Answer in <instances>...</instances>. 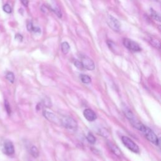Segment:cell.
<instances>
[{"instance_id": "1", "label": "cell", "mask_w": 161, "mask_h": 161, "mask_svg": "<svg viewBox=\"0 0 161 161\" xmlns=\"http://www.w3.org/2000/svg\"><path fill=\"white\" fill-rule=\"evenodd\" d=\"M123 112L125 115V117L127 118V119L129 120L130 123L132 125V126L137 129L138 130L142 132V133L145 131L146 128V126H145L143 124H142L133 115V113L127 108H124Z\"/></svg>"}, {"instance_id": "2", "label": "cell", "mask_w": 161, "mask_h": 161, "mask_svg": "<svg viewBox=\"0 0 161 161\" xmlns=\"http://www.w3.org/2000/svg\"><path fill=\"white\" fill-rule=\"evenodd\" d=\"M61 124L66 129L71 131H75L78 128V123L73 118L65 116L61 118Z\"/></svg>"}, {"instance_id": "3", "label": "cell", "mask_w": 161, "mask_h": 161, "mask_svg": "<svg viewBox=\"0 0 161 161\" xmlns=\"http://www.w3.org/2000/svg\"><path fill=\"white\" fill-rule=\"evenodd\" d=\"M122 141L124 144V145L132 152L135 153H138L140 152L139 147L129 137L126 136H123L122 137Z\"/></svg>"}, {"instance_id": "4", "label": "cell", "mask_w": 161, "mask_h": 161, "mask_svg": "<svg viewBox=\"0 0 161 161\" xmlns=\"http://www.w3.org/2000/svg\"><path fill=\"white\" fill-rule=\"evenodd\" d=\"M145 138L151 143L155 144V145H158V138L157 136L155 135V133L148 127H146V128L145 131L143 132Z\"/></svg>"}, {"instance_id": "5", "label": "cell", "mask_w": 161, "mask_h": 161, "mask_svg": "<svg viewBox=\"0 0 161 161\" xmlns=\"http://www.w3.org/2000/svg\"><path fill=\"white\" fill-rule=\"evenodd\" d=\"M81 62L83 64L84 69H86L89 71H93L95 69V64L92 59L85 55H81Z\"/></svg>"}, {"instance_id": "6", "label": "cell", "mask_w": 161, "mask_h": 161, "mask_svg": "<svg viewBox=\"0 0 161 161\" xmlns=\"http://www.w3.org/2000/svg\"><path fill=\"white\" fill-rule=\"evenodd\" d=\"M123 43L126 48H127L128 50L132 52H140L142 50L140 45L137 42L130 39L124 38Z\"/></svg>"}, {"instance_id": "7", "label": "cell", "mask_w": 161, "mask_h": 161, "mask_svg": "<svg viewBox=\"0 0 161 161\" xmlns=\"http://www.w3.org/2000/svg\"><path fill=\"white\" fill-rule=\"evenodd\" d=\"M107 23L111 29L115 32H119L121 27V24L120 22L113 17L112 15H108L107 18Z\"/></svg>"}, {"instance_id": "8", "label": "cell", "mask_w": 161, "mask_h": 161, "mask_svg": "<svg viewBox=\"0 0 161 161\" xmlns=\"http://www.w3.org/2000/svg\"><path fill=\"white\" fill-rule=\"evenodd\" d=\"M43 116L49 122L54 124H61V118H59L55 114L52 112L44 110L43 112Z\"/></svg>"}, {"instance_id": "9", "label": "cell", "mask_w": 161, "mask_h": 161, "mask_svg": "<svg viewBox=\"0 0 161 161\" xmlns=\"http://www.w3.org/2000/svg\"><path fill=\"white\" fill-rule=\"evenodd\" d=\"M4 150L6 154L12 155L15 153V147L13 143L10 140H6L4 143Z\"/></svg>"}, {"instance_id": "10", "label": "cell", "mask_w": 161, "mask_h": 161, "mask_svg": "<svg viewBox=\"0 0 161 161\" xmlns=\"http://www.w3.org/2000/svg\"><path fill=\"white\" fill-rule=\"evenodd\" d=\"M84 118L89 122H93L96 120L97 116L94 111L91 109H86L83 112Z\"/></svg>"}, {"instance_id": "11", "label": "cell", "mask_w": 161, "mask_h": 161, "mask_svg": "<svg viewBox=\"0 0 161 161\" xmlns=\"http://www.w3.org/2000/svg\"><path fill=\"white\" fill-rule=\"evenodd\" d=\"M107 146L108 147L109 149L111 150V152L113 153H114L115 155H117L118 157H121L122 152L116 145H115L113 143H112L110 141H108L107 142Z\"/></svg>"}, {"instance_id": "12", "label": "cell", "mask_w": 161, "mask_h": 161, "mask_svg": "<svg viewBox=\"0 0 161 161\" xmlns=\"http://www.w3.org/2000/svg\"><path fill=\"white\" fill-rule=\"evenodd\" d=\"M61 50L62 52L64 53V54H67V53L70 50V45L67 42H64L61 44Z\"/></svg>"}, {"instance_id": "13", "label": "cell", "mask_w": 161, "mask_h": 161, "mask_svg": "<svg viewBox=\"0 0 161 161\" xmlns=\"http://www.w3.org/2000/svg\"><path fill=\"white\" fill-rule=\"evenodd\" d=\"M30 153L32 155V156L34 158H37L39 155V151H38V148H37V147H35L34 145H33L30 147Z\"/></svg>"}, {"instance_id": "14", "label": "cell", "mask_w": 161, "mask_h": 161, "mask_svg": "<svg viewBox=\"0 0 161 161\" xmlns=\"http://www.w3.org/2000/svg\"><path fill=\"white\" fill-rule=\"evenodd\" d=\"M150 42V43L154 47L158 48V49H160V42L159 40L154 38H150L149 40Z\"/></svg>"}, {"instance_id": "15", "label": "cell", "mask_w": 161, "mask_h": 161, "mask_svg": "<svg viewBox=\"0 0 161 161\" xmlns=\"http://www.w3.org/2000/svg\"><path fill=\"white\" fill-rule=\"evenodd\" d=\"M81 81L84 84H89L91 83V78L86 74H81L80 76Z\"/></svg>"}, {"instance_id": "16", "label": "cell", "mask_w": 161, "mask_h": 161, "mask_svg": "<svg viewBox=\"0 0 161 161\" xmlns=\"http://www.w3.org/2000/svg\"><path fill=\"white\" fill-rule=\"evenodd\" d=\"M150 14H151V16L152 17V18L154 20H155L157 22H160V15L157 12H155L153 9H152V8L150 9Z\"/></svg>"}, {"instance_id": "17", "label": "cell", "mask_w": 161, "mask_h": 161, "mask_svg": "<svg viewBox=\"0 0 161 161\" xmlns=\"http://www.w3.org/2000/svg\"><path fill=\"white\" fill-rule=\"evenodd\" d=\"M6 78L7 80H8L11 83H14L15 82V75L12 72H8L6 74Z\"/></svg>"}, {"instance_id": "18", "label": "cell", "mask_w": 161, "mask_h": 161, "mask_svg": "<svg viewBox=\"0 0 161 161\" xmlns=\"http://www.w3.org/2000/svg\"><path fill=\"white\" fill-rule=\"evenodd\" d=\"M86 139L88 141V142L91 143V144H94L96 142V138H95V137L92 133H89L87 135Z\"/></svg>"}, {"instance_id": "19", "label": "cell", "mask_w": 161, "mask_h": 161, "mask_svg": "<svg viewBox=\"0 0 161 161\" xmlns=\"http://www.w3.org/2000/svg\"><path fill=\"white\" fill-rule=\"evenodd\" d=\"M107 44H108L109 48L112 50V51H116L117 50V45L112 42V40H108L107 41Z\"/></svg>"}, {"instance_id": "20", "label": "cell", "mask_w": 161, "mask_h": 161, "mask_svg": "<svg viewBox=\"0 0 161 161\" xmlns=\"http://www.w3.org/2000/svg\"><path fill=\"white\" fill-rule=\"evenodd\" d=\"M5 109H6L7 113L9 115H10V114L12 113V109H11V107H10L9 102L7 99L5 100Z\"/></svg>"}, {"instance_id": "21", "label": "cell", "mask_w": 161, "mask_h": 161, "mask_svg": "<svg viewBox=\"0 0 161 161\" xmlns=\"http://www.w3.org/2000/svg\"><path fill=\"white\" fill-rule=\"evenodd\" d=\"M3 11L7 13H11L12 12V9L8 4L5 5L3 7Z\"/></svg>"}, {"instance_id": "22", "label": "cell", "mask_w": 161, "mask_h": 161, "mask_svg": "<svg viewBox=\"0 0 161 161\" xmlns=\"http://www.w3.org/2000/svg\"><path fill=\"white\" fill-rule=\"evenodd\" d=\"M74 66L79 69H81V70H83L84 69L83 66V64L81 63V62L80 61H78V60H76L74 61Z\"/></svg>"}, {"instance_id": "23", "label": "cell", "mask_w": 161, "mask_h": 161, "mask_svg": "<svg viewBox=\"0 0 161 161\" xmlns=\"http://www.w3.org/2000/svg\"><path fill=\"white\" fill-rule=\"evenodd\" d=\"M52 11L54 12L57 16L59 17V18H61L62 17V13L61 12V10L58 8H54L52 9Z\"/></svg>"}, {"instance_id": "24", "label": "cell", "mask_w": 161, "mask_h": 161, "mask_svg": "<svg viewBox=\"0 0 161 161\" xmlns=\"http://www.w3.org/2000/svg\"><path fill=\"white\" fill-rule=\"evenodd\" d=\"M43 104L46 106V107H50L52 106V104H51V101L50 100L49 98H45L43 101Z\"/></svg>"}, {"instance_id": "25", "label": "cell", "mask_w": 161, "mask_h": 161, "mask_svg": "<svg viewBox=\"0 0 161 161\" xmlns=\"http://www.w3.org/2000/svg\"><path fill=\"white\" fill-rule=\"evenodd\" d=\"M33 24H32V22H29V23H28V24H27V30H28V31H32L33 30Z\"/></svg>"}, {"instance_id": "26", "label": "cell", "mask_w": 161, "mask_h": 161, "mask_svg": "<svg viewBox=\"0 0 161 161\" xmlns=\"http://www.w3.org/2000/svg\"><path fill=\"white\" fill-rule=\"evenodd\" d=\"M15 39L20 41V42H22V40H23V37L20 34H17L15 35Z\"/></svg>"}, {"instance_id": "27", "label": "cell", "mask_w": 161, "mask_h": 161, "mask_svg": "<svg viewBox=\"0 0 161 161\" xmlns=\"http://www.w3.org/2000/svg\"><path fill=\"white\" fill-rule=\"evenodd\" d=\"M21 2L25 7H27L28 5V0H21Z\"/></svg>"}]
</instances>
